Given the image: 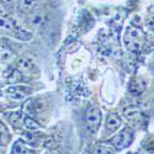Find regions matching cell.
<instances>
[{"label": "cell", "instance_id": "obj_1", "mask_svg": "<svg viewBox=\"0 0 154 154\" xmlns=\"http://www.w3.org/2000/svg\"><path fill=\"white\" fill-rule=\"evenodd\" d=\"M132 140H133L132 131L123 130L111 139V143L115 147V149H125L132 143Z\"/></svg>", "mask_w": 154, "mask_h": 154}, {"label": "cell", "instance_id": "obj_2", "mask_svg": "<svg viewBox=\"0 0 154 154\" xmlns=\"http://www.w3.org/2000/svg\"><path fill=\"white\" fill-rule=\"evenodd\" d=\"M101 120H102L101 110H99L96 107H93V109L88 110V112H86V123L93 131H96L99 128V126L101 123Z\"/></svg>", "mask_w": 154, "mask_h": 154}, {"label": "cell", "instance_id": "obj_3", "mask_svg": "<svg viewBox=\"0 0 154 154\" xmlns=\"http://www.w3.org/2000/svg\"><path fill=\"white\" fill-rule=\"evenodd\" d=\"M30 91H31V89L27 88V86H12V88H9L6 90L9 97L11 100H15V101L23 100L30 94Z\"/></svg>", "mask_w": 154, "mask_h": 154}, {"label": "cell", "instance_id": "obj_4", "mask_svg": "<svg viewBox=\"0 0 154 154\" xmlns=\"http://www.w3.org/2000/svg\"><path fill=\"white\" fill-rule=\"evenodd\" d=\"M121 125H122V121H121V119L117 116V115H115V113L109 115L107 121H106V127H107V131L109 132L117 131L119 128L121 127Z\"/></svg>", "mask_w": 154, "mask_h": 154}, {"label": "cell", "instance_id": "obj_5", "mask_svg": "<svg viewBox=\"0 0 154 154\" xmlns=\"http://www.w3.org/2000/svg\"><path fill=\"white\" fill-rule=\"evenodd\" d=\"M17 68L23 74H30L32 72V69H33V64H32L31 60H29L26 58H21L17 62Z\"/></svg>", "mask_w": 154, "mask_h": 154}, {"label": "cell", "instance_id": "obj_6", "mask_svg": "<svg viewBox=\"0 0 154 154\" xmlns=\"http://www.w3.org/2000/svg\"><path fill=\"white\" fill-rule=\"evenodd\" d=\"M126 36H127L128 41H139L140 38H142V36H143V32L140 31L138 27L131 26V27H128Z\"/></svg>", "mask_w": 154, "mask_h": 154}, {"label": "cell", "instance_id": "obj_7", "mask_svg": "<svg viewBox=\"0 0 154 154\" xmlns=\"http://www.w3.org/2000/svg\"><path fill=\"white\" fill-rule=\"evenodd\" d=\"M45 15L40 14V12H35L30 16V23L35 27H40L45 23Z\"/></svg>", "mask_w": 154, "mask_h": 154}, {"label": "cell", "instance_id": "obj_8", "mask_svg": "<svg viewBox=\"0 0 154 154\" xmlns=\"http://www.w3.org/2000/svg\"><path fill=\"white\" fill-rule=\"evenodd\" d=\"M143 90H144V83H142V82H133L130 86V91L133 95H138Z\"/></svg>", "mask_w": 154, "mask_h": 154}, {"label": "cell", "instance_id": "obj_9", "mask_svg": "<svg viewBox=\"0 0 154 154\" xmlns=\"http://www.w3.org/2000/svg\"><path fill=\"white\" fill-rule=\"evenodd\" d=\"M23 125H25V127H26V128H29V130H32V131L40 130V128H41V126L38 125L33 119H31V117H25Z\"/></svg>", "mask_w": 154, "mask_h": 154}, {"label": "cell", "instance_id": "obj_10", "mask_svg": "<svg viewBox=\"0 0 154 154\" xmlns=\"http://www.w3.org/2000/svg\"><path fill=\"white\" fill-rule=\"evenodd\" d=\"M12 58V52L5 46H2V62H9Z\"/></svg>", "mask_w": 154, "mask_h": 154}, {"label": "cell", "instance_id": "obj_11", "mask_svg": "<svg viewBox=\"0 0 154 154\" xmlns=\"http://www.w3.org/2000/svg\"><path fill=\"white\" fill-rule=\"evenodd\" d=\"M37 4V0H21V8L25 10H31Z\"/></svg>", "mask_w": 154, "mask_h": 154}, {"label": "cell", "instance_id": "obj_12", "mask_svg": "<svg viewBox=\"0 0 154 154\" xmlns=\"http://www.w3.org/2000/svg\"><path fill=\"white\" fill-rule=\"evenodd\" d=\"M112 150H113V148H111V147H106V146H100L99 148H96L95 149V153H112Z\"/></svg>", "mask_w": 154, "mask_h": 154}, {"label": "cell", "instance_id": "obj_13", "mask_svg": "<svg viewBox=\"0 0 154 154\" xmlns=\"http://www.w3.org/2000/svg\"><path fill=\"white\" fill-rule=\"evenodd\" d=\"M146 23H147V26L149 30H154V14H150L147 20H146Z\"/></svg>", "mask_w": 154, "mask_h": 154}, {"label": "cell", "instance_id": "obj_14", "mask_svg": "<svg viewBox=\"0 0 154 154\" xmlns=\"http://www.w3.org/2000/svg\"><path fill=\"white\" fill-rule=\"evenodd\" d=\"M12 153H25V149L22 148V146L16 144V146H14V148H12Z\"/></svg>", "mask_w": 154, "mask_h": 154}, {"label": "cell", "instance_id": "obj_15", "mask_svg": "<svg viewBox=\"0 0 154 154\" xmlns=\"http://www.w3.org/2000/svg\"><path fill=\"white\" fill-rule=\"evenodd\" d=\"M12 2H14V0H2V4L4 3L5 5H10V4H12Z\"/></svg>", "mask_w": 154, "mask_h": 154}, {"label": "cell", "instance_id": "obj_16", "mask_svg": "<svg viewBox=\"0 0 154 154\" xmlns=\"http://www.w3.org/2000/svg\"><path fill=\"white\" fill-rule=\"evenodd\" d=\"M153 63H154V59H153Z\"/></svg>", "mask_w": 154, "mask_h": 154}]
</instances>
